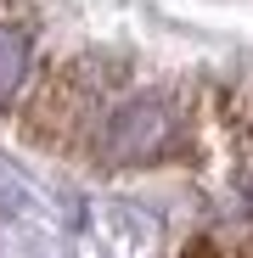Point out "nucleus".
Listing matches in <instances>:
<instances>
[{"instance_id":"nucleus-2","label":"nucleus","mask_w":253,"mask_h":258,"mask_svg":"<svg viewBox=\"0 0 253 258\" xmlns=\"http://www.w3.org/2000/svg\"><path fill=\"white\" fill-rule=\"evenodd\" d=\"M23 79H28V39L17 28H0V107H12Z\"/></svg>"},{"instance_id":"nucleus-1","label":"nucleus","mask_w":253,"mask_h":258,"mask_svg":"<svg viewBox=\"0 0 253 258\" xmlns=\"http://www.w3.org/2000/svg\"><path fill=\"white\" fill-rule=\"evenodd\" d=\"M175 135V118H169L163 101H130L107 118V135H102V157L107 163H146L169 146Z\"/></svg>"},{"instance_id":"nucleus-3","label":"nucleus","mask_w":253,"mask_h":258,"mask_svg":"<svg viewBox=\"0 0 253 258\" xmlns=\"http://www.w3.org/2000/svg\"><path fill=\"white\" fill-rule=\"evenodd\" d=\"M247 208H253V180H247Z\"/></svg>"}]
</instances>
